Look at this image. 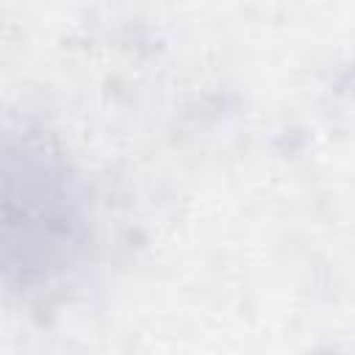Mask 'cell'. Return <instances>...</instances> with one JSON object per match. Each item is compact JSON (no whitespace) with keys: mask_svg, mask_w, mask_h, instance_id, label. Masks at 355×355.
Instances as JSON below:
<instances>
[{"mask_svg":"<svg viewBox=\"0 0 355 355\" xmlns=\"http://www.w3.org/2000/svg\"><path fill=\"white\" fill-rule=\"evenodd\" d=\"M92 239L86 183L39 133L0 136V286L39 288L67 275Z\"/></svg>","mask_w":355,"mask_h":355,"instance_id":"6da1fadb","label":"cell"}]
</instances>
